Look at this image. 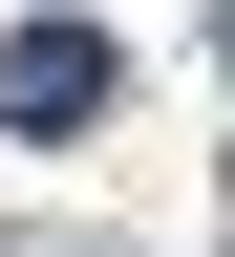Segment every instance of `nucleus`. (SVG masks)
Masks as SVG:
<instances>
[{
    "mask_svg": "<svg viewBox=\"0 0 235 257\" xmlns=\"http://www.w3.org/2000/svg\"><path fill=\"white\" fill-rule=\"evenodd\" d=\"M107 86H128V64H107V22H0V128H22V150H64Z\"/></svg>",
    "mask_w": 235,
    "mask_h": 257,
    "instance_id": "nucleus-1",
    "label": "nucleus"
},
{
    "mask_svg": "<svg viewBox=\"0 0 235 257\" xmlns=\"http://www.w3.org/2000/svg\"><path fill=\"white\" fill-rule=\"evenodd\" d=\"M214 43H235V0H214Z\"/></svg>",
    "mask_w": 235,
    "mask_h": 257,
    "instance_id": "nucleus-2",
    "label": "nucleus"
}]
</instances>
